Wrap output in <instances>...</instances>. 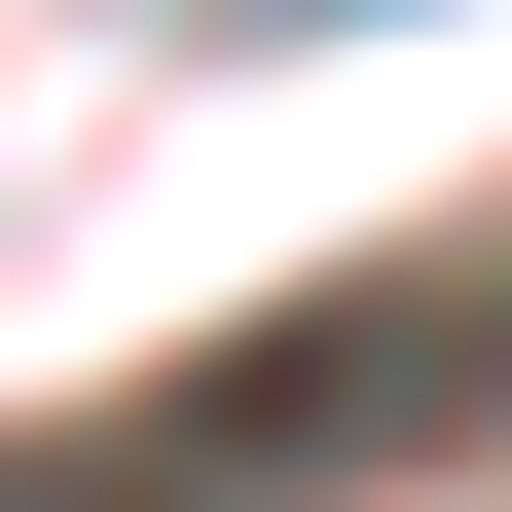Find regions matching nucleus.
Wrapping results in <instances>:
<instances>
[{
	"instance_id": "f257e3e1",
	"label": "nucleus",
	"mask_w": 512,
	"mask_h": 512,
	"mask_svg": "<svg viewBox=\"0 0 512 512\" xmlns=\"http://www.w3.org/2000/svg\"><path fill=\"white\" fill-rule=\"evenodd\" d=\"M366 403H512V256H439V293H330V330H256V366H183L147 403V476H74V512H293V476H366Z\"/></svg>"
},
{
	"instance_id": "f03ea898",
	"label": "nucleus",
	"mask_w": 512,
	"mask_h": 512,
	"mask_svg": "<svg viewBox=\"0 0 512 512\" xmlns=\"http://www.w3.org/2000/svg\"><path fill=\"white\" fill-rule=\"evenodd\" d=\"M293 37H330V0H293Z\"/></svg>"
}]
</instances>
